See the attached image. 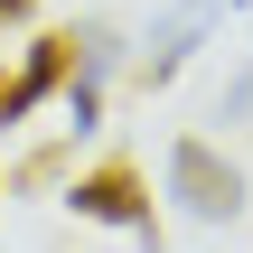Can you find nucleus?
<instances>
[{
    "label": "nucleus",
    "mask_w": 253,
    "mask_h": 253,
    "mask_svg": "<svg viewBox=\"0 0 253 253\" xmlns=\"http://www.w3.org/2000/svg\"><path fill=\"white\" fill-rule=\"evenodd\" d=\"M19 113H28V103H19V75H0V131H9Z\"/></svg>",
    "instance_id": "obj_7"
},
{
    "label": "nucleus",
    "mask_w": 253,
    "mask_h": 253,
    "mask_svg": "<svg viewBox=\"0 0 253 253\" xmlns=\"http://www.w3.org/2000/svg\"><path fill=\"white\" fill-rule=\"evenodd\" d=\"M28 9H38V0H0V28H19V19H28Z\"/></svg>",
    "instance_id": "obj_8"
},
{
    "label": "nucleus",
    "mask_w": 253,
    "mask_h": 253,
    "mask_svg": "<svg viewBox=\"0 0 253 253\" xmlns=\"http://www.w3.org/2000/svg\"><path fill=\"white\" fill-rule=\"evenodd\" d=\"M56 160H66V150H28V160H19V188H47V178H56Z\"/></svg>",
    "instance_id": "obj_6"
},
{
    "label": "nucleus",
    "mask_w": 253,
    "mask_h": 253,
    "mask_svg": "<svg viewBox=\"0 0 253 253\" xmlns=\"http://www.w3.org/2000/svg\"><path fill=\"white\" fill-rule=\"evenodd\" d=\"M207 9H216V0H178V9L160 19V38H150V47H141V66H131V75H141V94H160V84L188 66V47H197V28H207Z\"/></svg>",
    "instance_id": "obj_3"
},
{
    "label": "nucleus",
    "mask_w": 253,
    "mask_h": 253,
    "mask_svg": "<svg viewBox=\"0 0 253 253\" xmlns=\"http://www.w3.org/2000/svg\"><path fill=\"white\" fill-rule=\"evenodd\" d=\"M169 197L197 216V225H225V216H244V169L216 150V141H169Z\"/></svg>",
    "instance_id": "obj_1"
},
{
    "label": "nucleus",
    "mask_w": 253,
    "mask_h": 253,
    "mask_svg": "<svg viewBox=\"0 0 253 253\" xmlns=\"http://www.w3.org/2000/svg\"><path fill=\"white\" fill-rule=\"evenodd\" d=\"M66 75H75V28H38L28 38V66H19V103L66 94Z\"/></svg>",
    "instance_id": "obj_4"
},
{
    "label": "nucleus",
    "mask_w": 253,
    "mask_h": 253,
    "mask_svg": "<svg viewBox=\"0 0 253 253\" xmlns=\"http://www.w3.org/2000/svg\"><path fill=\"white\" fill-rule=\"evenodd\" d=\"M216 122H253V66L235 75V84H225V113H216Z\"/></svg>",
    "instance_id": "obj_5"
},
{
    "label": "nucleus",
    "mask_w": 253,
    "mask_h": 253,
    "mask_svg": "<svg viewBox=\"0 0 253 253\" xmlns=\"http://www.w3.org/2000/svg\"><path fill=\"white\" fill-rule=\"evenodd\" d=\"M66 207H75L84 225H131V235H150V244H160V216H150V178H141L131 160H103V169H84V178L66 188Z\"/></svg>",
    "instance_id": "obj_2"
}]
</instances>
